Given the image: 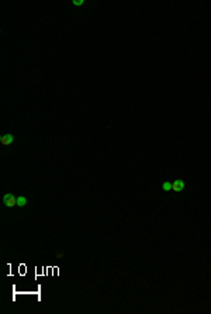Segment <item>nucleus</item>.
Listing matches in <instances>:
<instances>
[{
  "label": "nucleus",
  "instance_id": "f257e3e1",
  "mask_svg": "<svg viewBox=\"0 0 211 314\" xmlns=\"http://www.w3.org/2000/svg\"><path fill=\"white\" fill-rule=\"evenodd\" d=\"M3 204L6 207H14V206H17V197L13 193H6L3 196Z\"/></svg>",
  "mask_w": 211,
  "mask_h": 314
},
{
  "label": "nucleus",
  "instance_id": "f03ea898",
  "mask_svg": "<svg viewBox=\"0 0 211 314\" xmlns=\"http://www.w3.org/2000/svg\"><path fill=\"white\" fill-rule=\"evenodd\" d=\"M13 142H14V135L10 134V132H7V134L2 135V138H0V144H2V145H4V146L11 145Z\"/></svg>",
  "mask_w": 211,
  "mask_h": 314
},
{
  "label": "nucleus",
  "instance_id": "7ed1b4c3",
  "mask_svg": "<svg viewBox=\"0 0 211 314\" xmlns=\"http://www.w3.org/2000/svg\"><path fill=\"white\" fill-rule=\"evenodd\" d=\"M184 187H186V183H184V180H182V179L174 180V182L172 183V190H173V192H182Z\"/></svg>",
  "mask_w": 211,
  "mask_h": 314
},
{
  "label": "nucleus",
  "instance_id": "20e7f679",
  "mask_svg": "<svg viewBox=\"0 0 211 314\" xmlns=\"http://www.w3.org/2000/svg\"><path fill=\"white\" fill-rule=\"evenodd\" d=\"M27 197H25V196H19V197H17V206H19V207H25V206H27Z\"/></svg>",
  "mask_w": 211,
  "mask_h": 314
},
{
  "label": "nucleus",
  "instance_id": "39448f33",
  "mask_svg": "<svg viewBox=\"0 0 211 314\" xmlns=\"http://www.w3.org/2000/svg\"><path fill=\"white\" fill-rule=\"evenodd\" d=\"M162 189L165 190V192H169V190H172V183L163 182V183H162Z\"/></svg>",
  "mask_w": 211,
  "mask_h": 314
},
{
  "label": "nucleus",
  "instance_id": "423d86ee",
  "mask_svg": "<svg viewBox=\"0 0 211 314\" xmlns=\"http://www.w3.org/2000/svg\"><path fill=\"white\" fill-rule=\"evenodd\" d=\"M72 4H73V6H76V7H80V6H83V4H85V0H73V2H72Z\"/></svg>",
  "mask_w": 211,
  "mask_h": 314
},
{
  "label": "nucleus",
  "instance_id": "0eeeda50",
  "mask_svg": "<svg viewBox=\"0 0 211 314\" xmlns=\"http://www.w3.org/2000/svg\"><path fill=\"white\" fill-rule=\"evenodd\" d=\"M56 258H58V259H61V258H64V253H62V252H58V253H56Z\"/></svg>",
  "mask_w": 211,
  "mask_h": 314
}]
</instances>
